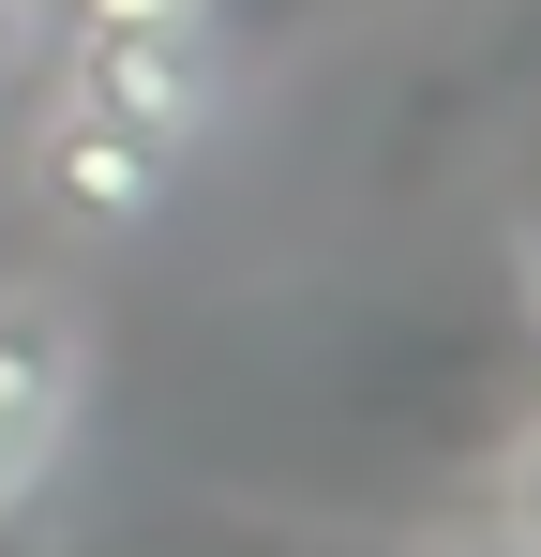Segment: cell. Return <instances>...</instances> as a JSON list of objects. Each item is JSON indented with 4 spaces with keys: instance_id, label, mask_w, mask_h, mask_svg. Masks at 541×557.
<instances>
[{
    "instance_id": "6da1fadb",
    "label": "cell",
    "mask_w": 541,
    "mask_h": 557,
    "mask_svg": "<svg viewBox=\"0 0 541 557\" xmlns=\"http://www.w3.org/2000/svg\"><path fill=\"white\" fill-rule=\"evenodd\" d=\"M226 106V46L211 30H76L30 76V211H61L90 242L151 226L180 196V166L211 151Z\"/></svg>"
},
{
    "instance_id": "7a4b0ae2",
    "label": "cell",
    "mask_w": 541,
    "mask_h": 557,
    "mask_svg": "<svg viewBox=\"0 0 541 557\" xmlns=\"http://www.w3.org/2000/svg\"><path fill=\"white\" fill-rule=\"evenodd\" d=\"M76 422H90V332L61 286L0 272V528L46 512V482L76 467Z\"/></svg>"
},
{
    "instance_id": "3957f363",
    "label": "cell",
    "mask_w": 541,
    "mask_h": 557,
    "mask_svg": "<svg viewBox=\"0 0 541 557\" xmlns=\"http://www.w3.org/2000/svg\"><path fill=\"white\" fill-rule=\"evenodd\" d=\"M46 30H211V0H46Z\"/></svg>"
},
{
    "instance_id": "277c9868",
    "label": "cell",
    "mask_w": 541,
    "mask_h": 557,
    "mask_svg": "<svg viewBox=\"0 0 541 557\" xmlns=\"http://www.w3.org/2000/svg\"><path fill=\"white\" fill-rule=\"evenodd\" d=\"M46 46H61V30H46V0H0V121L30 106V76H46Z\"/></svg>"
},
{
    "instance_id": "5b68a950",
    "label": "cell",
    "mask_w": 541,
    "mask_h": 557,
    "mask_svg": "<svg viewBox=\"0 0 541 557\" xmlns=\"http://www.w3.org/2000/svg\"><path fill=\"white\" fill-rule=\"evenodd\" d=\"M512 557H541V422H527V453H512Z\"/></svg>"
},
{
    "instance_id": "8992f818",
    "label": "cell",
    "mask_w": 541,
    "mask_h": 557,
    "mask_svg": "<svg viewBox=\"0 0 541 557\" xmlns=\"http://www.w3.org/2000/svg\"><path fill=\"white\" fill-rule=\"evenodd\" d=\"M0 557H15V528H0Z\"/></svg>"
}]
</instances>
